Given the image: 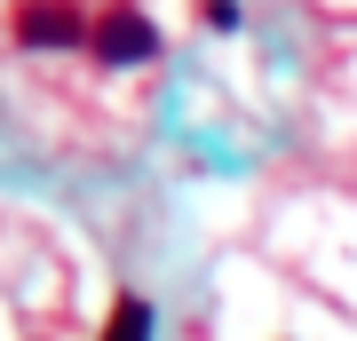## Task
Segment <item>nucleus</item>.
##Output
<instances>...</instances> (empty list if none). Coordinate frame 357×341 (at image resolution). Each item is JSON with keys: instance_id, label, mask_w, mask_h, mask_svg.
<instances>
[{"instance_id": "1", "label": "nucleus", "mask_w": 357, "mask_h": 341, "mask_svg": "<svg viewBox=\"0 0 357 341\" xmlns=\"http://www.w3.org/2000/svg\"><path fill=\"white\" fill-rule=\"evenodd\" d=\"M103 341H151V310H143V302H119L112 326H103Z\"/></svg>"}]
</instances>
